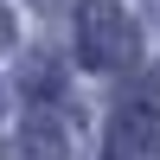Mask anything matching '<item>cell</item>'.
I'll return each instance as SVG.
<instances>
[{
    "instance_id": "6da1fadb",
    "label": "cell",
    "mask_w": 160,
    "mask_h": 160,
    "mask_svg": "<svg viewBox=\"0 0 160 160\" xmlns=\"http://www.w3.org/2000/svg\"><path fill=\"white\" fill-rule=\"evenodd\" d=\"M141 51V32L115 0H83V19H77V58L90 71H128Z\"/></svg>"
},
{
    "instance_id": "7a4b0ae2",
    "label": "cell",
    "mask_w": 160,
    "mask_h": 160,
    "mask_svg": "<svg viewBox=\"0 0 160 160\" xmlns=\"http://www.w3.org/2000/svg\"><path fill=\"white\" fill-rule=\"evenodd\" d=\"M109 160H160V109L154 102H122L102 141Z\"/></svg>"
},
{
    "instance_id": "3957f363",
    "label": "cell",
    "mask_w": 160,
    "mask_h": 160,
    "mask_svg": "<svg viewBox=\"0 0 160 160\" xmlns=\"http://www.w3.org/2000/svg\"><path fill=\"white\" fill-rule=\"evenodd\" d=\"M0 160H64V141L51 135L45 122H32V128H19V135H13V148L0 154Z\"/></svg>"
},
{
    "instance_id": "277c9868",
    "label": "cell",
    "mask_w": 160,
    "mask_h": 160,
    "mask_svg": "<svg viewBox=\"0 0 160 160\" xmlns=\"http://www.w3.org/2000/svg\"><path fill=\"white\" fill-rule=\"evenodd\" d=\"M7 45H13V13L0 7V51H7Z\"/></svg>"
}]
</instances>
